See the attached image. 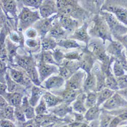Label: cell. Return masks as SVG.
Segmentation results:
<instances>
[{"label": "cell", "mask_w": 127, "mask_h": 127, "mask_svg": "<svg viewBox=\"0 0 127 127\" xmlns=\"http://www.w3.org/2000/svg\"><path fill=\"white\" fill-rule=\"evenodd\" d=\"M58 15L68 16L79 20H84L89 17L91 13L79 4L77 1L57 0Z\"/></svg>", "instance_id": "obj_1"}, {"label": "cell", "mask_w": 127, "mask_h": 127, "mask_svg": "<svg viewBox=\"0 0 127 127\" xmlns=\"http://www.w3.org/2000/svg\"><path fill=\"white\" fill-rule=\"evenodd\" d=\"M92 21L93 25L89 30L91 37L101 39L104 44L106 41L111 42L113 40L110 29L103 16L100 14H95L92 18Z\"/></svg>", "instance_id": "obj_2"}, {"label": "cell", "mask_w": 127, "mask_h": 127, "mask_svg": "<svg viewBox=\"0 0 127 127\" xmlns=\"http://www.w3.org/2000/svg\"><path fill=\"white\" fill-rule=\"evenodd\" d=\"M41 18L39 12L37 10L33 11L28 7L22 6L18 16L17 30L25 32Z\"/></svg>", "instance_id": "obj_3"}, {"label": "cell", "mask_w": 127, "mask_h": 127, "mask_svg": "<svg viewBox=\"0 0 127 127\" xmlns=\"http://www.w3.org/2000/svg\"><path fill=\"white\" fill-rule=\"evenodd\" d=\"M99 14L104 17L111 35L115 38L127 34V27L123 25L112 13L101 11Z\"/></svg>", "instance_id": "obj_4"}, {"label": "cell", "mask_w": 127, "mask_h": 127, "mask_svg": "<svg viewBox=\"0 0 127 127\" xmlns=\"http://www.w3.org/2000/svg\"><path fill=\"white\" fill-rule=\"evenodd\" d=\"M101 11L112 13L121 23L127 26V9L115 4L114 1H105Z\"/></svg>", "instance_id": "obj_5"}, {"label": "cell", "mask_w": 127, "mask_h": 127, "mask_svg": "<svg viewBox=\"0 0 127 127\" xmlns=\"http://www.w3.org/2000/svg\"><path fill=\"white\" fill-rule=\"evenodd\" d=\"M8 73L15 82L27 89H31L34 85L28 76L25 71L22 69H17L15 68L8 66Z\"/></svg>", "instance_id": "obj_6"}, {"label": "cell", "mask_w": 127, "mask_h": 127, "mask_svg": "<svg viewBox=\"0 0 127 127\" xmlns=\"http://www.w3.org/2000/svg\"><path fill=\"white\" fill-rule=\"evenodd\" d=\"M58 17V14H55L50 17L41 18L33 25L38 32L40 40L45 38L48 33H49L55 19Z\"/></svg>", "instance_id": "obj_7"}, {"label": "cell", "mask_w": 127, "mask_h": 127, "mask_svg": "<svg viewBox=\"0 0 127 127\" xmlns=\"http://www.w3.org/2000/svg\"><path fill=\"white\" fill-rule=\"evenodd\" d=\"M59 75L66 81L79 70L78 61L64 59L59 66Z\"/></svg>", "instance_id": "obj_8"}, {"label": "cell", "mask_w": 127, "mask_h": 127, "mask_svg": "<svg viewBox=\"0 0 127 127\" xmlns=\"http://www.w3.org/2000/svg\"><path fill=\"white\" fill-rule=\"evenodd\" d=\"M87 74L85 72L78 70L67 80L65 84V90H81L83 88Z\"/></svg>", "instance_id": "obj_9"}, {"label": "cell", "mask_w": 127, "mask_h": 127, "mask_svg": "<svg viewBox=\"0 0 127 127\" xmlns=\"http://www.w3.org/2000/svg\"><path fill=\"white\" fill-rule=\"evenodd\" d=\"M37 67L39 74V79L41 83L53 74H59V66L48 64L41 61L38 62Z\"/></svg>", "instance_id": "obj_10"}, {"label": "cell", "mask_w": 127, "mask_h": 127, "mask_svg": "<svg viewBox=\"0 0 127 127\" xmlns=\"http://www.w3.org/2000/svg\"><path fill=\"white\" fill-rule=\"evenodd\" d=\"M1 9L8 19L15 20L18 24V3L14 0H2L0 2Z\"/></svg>", "instance_id": "obj_11"}, {"label": "cell", "mask_w": 127, "mask_h": 127, "mask_svg": "<svg viewBox=\"0 0 127 127\" xmlns=\"http://www.w3.org/2000/svg\"><path fill=\"white\" fill-rule=\"evenodd\" d=\"M96 62V59L86 47L82 49L80 59L78 61L79 69H81L87 74L90 73L91 72Z\"/></svg>", "instance_id": "obj_12"}, {"label": "cell", "mask_w": 127, "mask_h": 127, "mask_svg": "<svg viewBox=\"0 0 127 127\" xmlns=\"http://www.w3.org/2000/svg\"><path fill=\"white\" fill-rule=\"evenodd\" d=\"M125 106H127V101L116 92L109 99L102 104L103 108L106 110H112Z\"/></svg>", "instance_id": "obj_13"}, {"label": "cell", "mask_w": 127, "mask_h": 127, "mask_svg": "<svg viewBox=\"0 0 127 127\" xmlns=\"http://www.w3.org/2000/svg\"><path fill=\"white\" fill-rule=\"evenodd\" d=\"M89 24L88 22H84L82 25L74 32L68 38L83 42L87 46L91 39V37L89 34Z\"/></svg>", "instance_id": "obj_14"}, {"label": "cell", "mask_w": 127, "mask_h": 127, "mask_svg": "<svg viewBox=\"0 0 127 127\" xmlns=\"http://www.w3.org/2000/svg\"><path fill=\"white\" fill-rule=\"evenodd\" d=\"M30 54L29 56L17 54L14 59L13 64L9 65L17 66L25 71L31 66L37 65V63L32 54L30 53Z\"/></svg>", "instance_id": "obj_15"}, {"label": "cell", "mask_w": 127, "mask_h": 127, "mask_svg": "<svg viewBox=\"0 0 127 127\" xmlns=\"http://www.w3.org/2000/svg\"><path fill=\"white\" fill-rule=\"evenodd\" d=\"M39 10L41 18L50 17L53 14H57L58 12L56 1H43Z\"/></svg>", "instance_id": "obj_16"}, {"label": "cell", "mask_w": 127, "mask_h": 127, "mask_svg": "<svg viewBox=\"0 0 127 127\" xmlns=\"http://www.w3.org/2000/svg\"><path fill=\"white\" fill-rule=\"evenodd\" d=\"M68 32L64 29L60 24L58 17L53 23L52 27L48 33V36L54 38L57 41L66 39L68 37Z\"/></svg>", "instance_id": "obj_17"}, {"label": "cell", "mask_w": 127, "mask_h": 127, "mask_svg": "<svg viewBox=\"0 0 127 127\" xmlns=\"http://www.w3.org/2000/svg\"><path fill=\"white\" fill-rule=\"evenodd\" d=\"M55 95L61 97L63 100V103L70 105L72 103H73L79 95L83 92L82 90L74 91V90H64L60 92H51Z\"/></svg>", "instance_id": "obj_18"}, {"label": "cell", "mask_w": 127, "mask_h": 127, "mask_svg": "<svg viewBox=\"0 0 127 127\" xmlns=\"http://www.w3.org/2000/svg\"><path fill=\"white\" fill-rule=\"evenodd\" d=\"M65 81L59 75L51 76L44 81L43 85H41V87L46 90H58L63 86Z\"/></svg>", "instance_id": "obj_19"}, {"label": "cell", "mask_w": 127, "mask_h": 127, "mask_svg": "<svg viewBox=\"0 0 127 127\" xmlns=\"http://www.w3.org/2000/svg\"><path fill=\"white\" fill-rule=\"evenodd\" d=\"M58 20L62 27L67 31L68 33L74 32L78 28V21L70 16H58Z\"/></svg>", "instance_id": "obj_20"}, {"label": "cell", "mask_w": 127, "mask_h": 127, "mask_svg": "<svg viewBox=\"0 0 127 127\" xmlns=\"http://www.w3.org/2000/svg\"><path fill=\"white\" fill-rule=\"evenodd\" d=\"M46 92V90L42 87L34 85L31 89V96L29 98L30 104L33 107H35Z\"/></svg>", "instance_id": "obj_21"}, {"label": "cell", "mask_w": 127, "mask_h": 127, "mask_svg": "<svg viewBox=\"0 0 127 127\" xmlns=\"http://www.w3.org/2000/svg\"><path fill=\"white\" fill-rule=\"evenodd\" d=\"M1 96L6 99L9 105L16 107L22 105L25 95L18 93H9L7 91Z\"/></svg>", "instance_id": "obj_22"}, {"label": "cell", "mask_w": 127, "mask_h": 127, "mask_svg": "<svg viewBox=\"0 0 127 127\" xmlns=\"http://www.w3.org/2000/svg\"><path fill=\"white\" fill-rule=\"evenodd\" d=\"M6 84L7 86V91L9 93H18L22 94L25 96L27 93V89L24 87L20 85L16 82H15L11 77L9 73H7L5 76ZM27 96V95H26Z\"/></svg>", "instance_id": "obj_23"}, {"label": "cell", "mask_w": 127, "mask_h": 127, "mask_svg": "<svg viewBox=\"0 0 127 127\" xmlns=\"http://www.w3.org/2000/svg\"><path fill=\"white\" fill-rule=\"evenodd\" d=\"M72 107L64 103H62L55 107L48 109L50 113L54 114L60 119L66 117L67 115L72 112Z\"/></svg>", "instance_id": "obj_24"}, {"label": "cell", "mask_w": 127, "mask_h": 127, "mask_svg": "<svg viewBox=\"0 0 127 127\" xmlns=\"http://www.w3.org/2000/svg\"><path fill=\"white\" fill-rule=\"evenodd\" d=\"M87 94L82 92L77 97L76 99L73 102L72 108L75 112L85 114L88 109L86 106V101Z\"/></svg>", "instance_id": "obj_25"}, {"label": "cell", "mask_w": 127, "mask_h": 127, "mask_svg": "<svg viewBox=\"0 0 127 127\" xmlns=\"http://www.w3.org/2000/svg\"><path fill=\"white\" fill-rule=\"evenodd\" d=\"M124 47L121 42L118 40H113L110 42V44L106 48L108 55L114 58H118L124 52Z\"/></svg>", "instance_id": "obj_26"}, {"label": "cell", "mask_w": 127, "mask_h": 127, "mask_svg": "<svg viewBox=\"0 0 127 127\" xmlns=\"http://www.w3.org/2000/svg\"><path fill=\"white\" fill-rule=\"evenodd\" d=\"M97 80L95 75L91 72L87 74L83 86V93L87 94L91 92H97Z\"/></svg>", "instance_id": "obj_27"}, {"label": "cell", "mask_w": 127, "mask_h": 127, "mask_svg": "<svg viewBox=\"0 0 127 127\" xmlns=\"http://www.w3.org/2000/svg\"><path fill=\"white\" fill-rule=\"evenodd\" d=\"M6 47L9 61V65L13 64L14 59L18 54L17 52V49L20 46L11 41L8 36L6 40Z\"/></svg>", "instance_id": "obj_28"}, {"label": "cell", "mask_w": 127, "mask_h": 127, "mask_svg": "<svg viewBox=\"0 0 127 127\" xmlns=\"http://www.w3.org/2000/svg\"><path fill=\"white\" fill-rule=\"evenodd\" d=\"M48 109L55 107L63 103V99L57 95L46 91L43 96Z\"/></svg>", "instance_id": "obj_29"}, {"label": "cell", "mask_w": 127, "mask_h": 127, "mask_svg": "<svg viewBox=\"0 0 127 127\" xmlns=\"http://www.w3.org/2000/svg\"><path fill=\"white\" fill-rule=\"evenodd\" d=\"M21 107L24 112L27 120L34 119L36 116L35 107L32 106L29 101L27 96H25L21 105Z\"/></svg>", "instance_id": "obj_30"}, {"label": "cell", "mask_w": 127, "mask_h": 127, "mask_svg": "<svg viewBox=\"0 0 127 127\" xmlns=\"http://www.w3.org/2000/svg\"><path fill=\"white\" fill-rule=\"evenodd\" d=\"M104 2V1H83L81 3L83 5H87L84 9L95 15L100 13Z\"/></svg>", "instance_id": "obj_31"}, {"label": "cell", "mask_w": 127, "mask_h": 127, "mask_svg": "<svg viewBox=\"0 0 127 127\" xmlns=\"http://www.w3.org/2000/svg\"><path fill=\"white\" fill-rule=\"evenodd\" d=\"M106 75V88H108L114 91H118L120 90L118 83L116 77L111 72V68L105 73Z\"/></svg>", "instance_id": "obj_32"}, {"label": "cell", "mask_w": 127, "mask_h": 127, "mask_svg": "<svg viewBox=\"0 0 127 127\" xmlns=\"http://www.w3.org/2000/svg\"><path fill=\"white\" fill-rule=\"evenodd\" d=\"M9 39L14 43L19 45L20 48H24L25 45V35L23 32L19 31H12L8 35Z\"/></svg>", "instance_id": "obj_33"}, {"label": "cell", "mask_w": 127, "mask_h": 127, "mask_svg": "<svg viewBox=\"0 0 127 127\" xmlns=\"http://www.w3.org/2000/svg\"><path fill=\"white\" fill-rule=\"evenodd\" d=\"M28 76L35 86L41 87V82L39 79V74L37 69V65H33L25 70Z\"/></svg>", "instance_id": "obj_34"}, {"label": "cell", "mask_w": 127, "mask_h": 127, "mask_svg": "<svg viewBox=\"0 0 127 127\" xmlns=\"http://www.w3.org/2000/svg\"><path fill=\"white\" fill-rule=\"evenodd\" d=\"M58 46L57 41L49 36H46L45 38L41 40V51H54Z\"/></svg>", "instance_id": "obj_35"}, {"label": "cell", "mask_w": 127, "mask_h": 127, "mask_svg": "<svg viewBox=\"0 0 127 127\" xmlns=\"http://www.w3.org/2000/svg\"><path fill=\"white\" fill-rule=\"evenodd\" d=\"M116 92L108 88H105L103 90L98 92V99L97 105L100 106L106 101L109 99Z\"/></svg>", "instance_id": "obj_36"}, {"label": "cell", "mask_w": 127, "mask_h": 127, "mask_svg": "<svg viewBox=\"0 0 127 127\" xmlns=\"http://www.w3.org/2000/svg\"><path fill=\"white\" fill-rule=\"evenodd\" d=\"M101 114L100 106L95 105L94 106L89 108L84 114V118L89 122H92L99 119Z\"/></svg>", "instance_id": "obj_37"}, {"label": "cell", "mask_w": 127, "mask_h": 127, "mask_svg": "<svg viewBox=\"0 0 127 127\" xmlns=\"http://www.w3.org/2000/svg\"><path fill=\"white\" fill-rule=\"evenodd\" d=\"M58 46L67 49L73 48H80L81 46L74 40L70 38L64 39L57 41Z\"/></svg>", "instance_id": "obj_38"}, {"label": "cell", "mask_w": 127, "mask_h": 127, "mask_svg": "<svg viewBox=\"0 0 127 127\" xmlns=\"http://www.w3.org/2000/svg\"><path fill=\"white\" fill-rule=\"evenodd\" d=\"M39 61L43 62L45 63L48 64L55 65L58 66V64L56 63L53 57L52 52L51 50L48 51H41L40 54L38 56Z\"/></svg>", "instance_id": "obj_39"}, {"label": "cell", "mask_w": 127, "mask_h": 127, "mask_svg": "<svg viewBox=\"0 0 127 127\" xmlns=\"http://www.w3.org/2000/svg\"><path fill=\"white\" fill-rule=\"evenodd\" d=\"M14 110L15 107L10 105H8L4 109H0L1 120H8L15 123L16 120L14 116Z\"/></svg>", "instance_id": "obj_40"}, {"label": "cell", "mask_w": 127, "mask_h": 127, "mask_svg": "<svg viewBox=\"0 0 127 127\" xmlns=\"http://www.w3.org/2000/svg\"><path fill=\"white\" fill-rule=\"evenodd\" d=\"M25 45L27 47L30 49L29 52L32 54V52L37 51L41 47V40L37 39H27L25 41Z\"/></svg>", "instance_id": "obj_41"}, {"label": "cell", "mask_w": 127, "mask_h": 127, "mask_svg": "<svg viewBox=\"0 0 127 127\" xmlns=\"http://www.w3.org/2000/svg\"><path fill=\"white\" fill-rule=\"evenodd\" d=\"M98 99V92H91L87 94V98L86 101V106L88 109L96 105Z\"/></svg>", "instance_id": "obj_42"}, {"label": "cell", "mask_w": 127, "mask_h": 127, "mask_svg": "<svg viewBox=\"0 0 127 127\" xmlns=\"http://www.w3.org/2000/svg\"><path fill=\"white\" fill-rule=\"evenodd\" d=\"M35 110L36 115H44L50 113L47 104L43 97L40 100L38 104L35 107Z\"/></svg>", "instance_id": "obj_43"}, {"label": "cell", "mask_w": 127, "mask_h": 127, "mask_svg": "<svg viewBox=\"0 0 127 127\" xmlns=\"http://www.w3.org/2000/svg\"><path fill=\"white\" fill-rule=\"evenodd\" d=\"M113 66V74L116 77H119L125 75V70L118 59L115 58Z\"/></svg>", "instance_id": "obj_44"}, {"label": "cell", "mask_w": 127, "mask_h": 127, "mask_svg": "<svg viewBox=\"0 0 127 127\" xmlns=\"http://www.w3.org/2000/svg\"><path fill=\"white\" fill-rule=\"evenodd\" d=\"M100 118H101L99 123L100 127H109L111 122L114 119L112 115L106 113L100 114Z\"/></svg>", "instance_id": "obj_45"}, {"label": "cell", "mask_w": 127, "mask_h": 127, "mask_svg": "<svg viewBox=\"0 0 127 127\" xmlns=\"http://www.w3.org/2000/svg\"><path fill=\"white\" fill-rule=\"evenodd\" d=\"M19 3L26 7H33L36 9H39L43 1L42 0H22L18 1Z\"/></svg>", "instance_id": "obj_46"}, {"label": "cell", "mask_w": 127, "mask_h": 127, "mask_svg": "<svg viewBox=\"0 0 127 127\" xmlns=\"http://www.w3.org/2000/svg\"><path fill=\"white\" fill-rule=\"evenodd\" d=\"M20 106L15 107L14 116L16 121H17L19 123H24L28 120Z\"/></svg>", "instance_id": "obj_47"}, {"label": "cell", "mask_w": 127, "mask_h": 127, "mask_svg": "<svg viewBox=\"0 0 127 127\" xmlns=\"http://www.w3.org/2000/svg\"><path fill=\"white\" fill-rule=\"evenodd\" d=\"M52 55L54 60L58 64V66L61 64L63 60L65 59V54L61 49H55L54 52H52Z\"/></svg>", "instance_id": "obj_48"}, {"label": "cell", "mask_w": 127, "mask_h": 127, "mask_svg": "<svg viewBox=\"0 0 127 127\" xmlns=\"http://www.w3.org/2000/svg\"><path fill=\"white\" fill-rule=\"evenodd\" d=\"M80 56L81 54H79L77 51H71L65 54V59L79 61L80 59Z\"/></svg>", "instance_id": "obj_49"}, {"label": "cell", "mask_w": 127, "mask_h": 127, "mask_svg": "<svg viewBox=\"0 0 127 127\" xmlns=\"http://www.w3.org/2000/svg\"><path fill=\"white\" fill-rule=\"evenodd\" d=\"M24 35L27 39H36L38 34L37 30L35 28L31 27L25 32Z\"/></svg>", "instance_id": "obj_50"}, {"label": "cell", "mask_w": 127, "mask_h": 127, "mask_svg": "<svg viewBox=\"0 0 127 127\" xmlns=\"http://www.w3.org/2000/svg\"><path fill=\"white\" fill-rule=\"evenodd\" d=\"M116 78L117 79L120 90L127 89V75H124L122 76Z\"/></svg>", "instance_id": "obj_51"}, {"label": "cell", "mask_w": 127, "mask_h": 127, "mask_svg": "<svg viewBox=\"0 0 127 127\" xmlns=\"http://www.w3.org/2000/svg\"><path fill=\"white\" fill-rule=\"evenodd\" d=\"M0 127H17L14 122L8 120H1Z\"/></svg>", "instance_id": "obj_52"}, {"label": "cell", "mask_w": 127, "mask_h": 127, "mask_svg": "<svg viewBox=\"0 0 127 127\" xmlns=\"http://www.w3.org/2000/svg\"><path fill=\"white\" fill-rule=\"evenodd\" d=\"M22 127H41L35 121V119L29 120L25 123H22Z\"/></svg>", "instance_id": "obj_53"}, {"label": "cell", "mask_w": 127, "mask_h": 127, "mask_svg": "<svg viewBox=\"0 0 127 127\" xmlns=\"http://www.w3.org/2000/svg\"><path fill=\"white\" fill-rule=\"evenodd\" d=\"M115 38L116 40H118L120 42H121L123 46L126 49L127 55V34L121 36L117 37Z\"/></svg>", "instance_id": "obj_54"}, {"label": "cell", "mask_w": 127, "mask_h": 127, "mask_svg": "<svg viewBox=\"0 0 127 127\" xmlns=\"http://www.w3.org/2000/svg\"><path fill=\"white\" fill-rule=\"evenodd\" d=\"M9 105L6 99L1 96L0 97V109H3L7 107Z\"/></svg>", "instance_id": "obj_55"}, {"label": "cell", "mask_w": 127, "mask_h": 127, "mask_svg": "<svg viewBox=\"0 0 127 127\" xmlns=\"http://www.w3.org/2000/svg\"><path fill=\"white\" fill-rule=\"evenodd\" d=\"M116 92L119 93L122 97L127 101V89L119 90V91H116Z\"/></svg>", "instance_id": "obj_56"}, {"label": "cell", "mask_w": 127, "mask_h": 127, "mask_svg": "<svg viewBox=\"0 0 127 127\" xmlns=\"http://www.w3.org/2000/svg\"><path fill=\"white\" fill-rule=\"evenodd\" d=\"M119 118L123 120H127V113H125L120 115Z\"/></svg>", "instance_id": "obj_57"}, {"label": "cell", "mask_w": 127, "mask_h": 127, "mask_svg": "<svg viewBox=\"0 0 127 127\" xmlns=\"http://www.w3.org/2000/svg\"><path fill=\"white\" fill-rule=\"evenodd\" d=\"M119 127H127V125H124V126H120Z\"/></svg>", "instance_id": "obj_58"}, {"label": "cell", "mask_w": 127, "mask_h": 127, "mask_svg": "<svg viewBox=\"0 0 127 127\" xmlns=\"http://www.w3.org/2000/svg\"><path fill=\"white\" fill-rule=\"evenodd\" d=\"M126 58H127V57H126Z\"/></svg>", "instance_id": "obj_59"}]
</instances>
